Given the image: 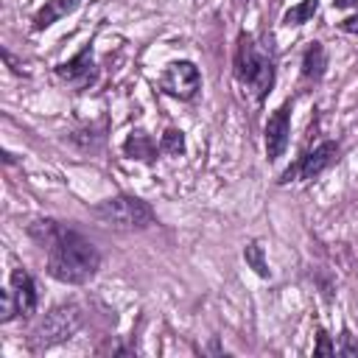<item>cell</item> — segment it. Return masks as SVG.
Wrapping results in <instances>:
<instances>
[{
  "instance_id": "cell-1",
  "label": "cell",
  "mask_w": 358,
  "mask_h": 358,
  "mask_svg": "<svg viewBox=\"0 0 358 358\" xmlns=\"http://www.w3.org/2000/svg\"><path fill=\"white\" fill-rule=\"evenodd\" d=\"M31 238L48 252V274L59 282L81 285L95 277L101 266L98 249L76 229L53 221V218H39L28 227Z\"/></svg>"
},
{
  "instance_id": "cell-2",
  "label": "cell",
  "mask_w": 358,
  "mask_h": 358,
  "mask_svg": "<svg viewBox=\"0 0 358 358\" xmlns=\"http://www.w3.org/2000/svg\"><path fill=\"white\" fill-rule=\"evenodd\" d=\"M274 56L271 50L260 48L252 34L238 36L235 48V78L255 95V101H263L274 87Z\"/></svg>"
},
{
  "instance_id": "cell-3",
  "label": "cell",
  "mask_w": 358,
  "mask_h": 358,
  "mask_svg": "<svg viewBox=\"0 0 358 358\" xmlns=\"http://www.w3.org/2000/svg\"><path fill=\"white\" fill-rule=\"evenodd\" d=\"M92 215L101 224L115 227V229H148L151 224H157V213L151 210V204L129 193H120V196H112L95 204Z\"/></svg>"
},
{
  "instance_id": "cell-4",
  "label": "cell",
  "mask_w": 358,
  "mask_h": 358,
  "mask_svg": "<svg viewBox=\"0 0 358 358\" xmlns=\"http://www.w3.org/2000/svg\"><path fill=\"white\" fill-rule=\"evenodd\" d=\"M81 327V308L67 302V305H56L50 308L31 330L28 336V344L31 350H50L62 341H67L70 336H76V330Z\"/></svg>"
},
{
  "instance_id": "cell-5",
  "label": "cell",
  "mask_w": 358,
  "mask_h": 358,
  "mask_svg": "<svg viewBox=\"0 0 358 358\" xmlns=\"http://www.w3.org/2000/svg\"><path fill=\"white\" fill-rule=\"evenodd\" d=\"M159 90L171 98H179V101H193L201 90V73L193 62L182 59V62H173L165 67V73L159 76Z\"/></svg>"
},
{
  "instance_id": "cell-6",
  "label": "cell",
  "mask_w": 358,
  "mask_h": 358,
  "mask_svg": "<svg viewBox=\"0 0 358 358\" xmlns=\"http://www.w3.org/2000/svg\"><path fill=\"white\" fill-rule=\"evenodd\" d=\"M336 159H338V143H336V140H322V143H316L310 151H305V154L299 157V162L291 165V168L280 176V185H285V182H291V179H313V176H319L322 171H327Z\"/></svg>"
},
{
  "instance_id": "cell-7",
  "label": "cell",
  "mask_w": 358,
  "mask_h": 358,
  "mask_svg": "<svg viewBox=\"0 0 358 358\" xmlns=\"http://www.w3.org/2000/svg\"><path fill=\"white\" fill-rule=\"evenodd\" d=\"M288 134H291V101L280 103L268 120H266V131H263V143H266V157L268 162L280 159L288 148Z\"/></svg>"
},
{
  "instance_id": "cell-8",
  "label": "cell",
  "mask_w": 358,
  "mask_h": 358,
  "mask_svg": "<svg viewBox=\"0 0 358 358\" xmlns=\"http://www.w3.org/2000/svg\"><path fill=\"white\" fill-rule=\"evenodd\" d=\"M56 76L62 78V81H67V84H73V87H78V90H84V87H90L92 81H95V62H92V45L87 42L70 62H62L59 67H56Z\"/></svg>"
},
{
  "instance_id": "cell-9",
  "label": "cell",
  "mask_w": 358,
  "mask_h": 358,
  "mask_svg": "<svg viewBox=\"0 0 358 358\" xmlns=\"http://www.w3.org/2000/svg\"><path fill=\"white\" fill-rule=\"evenodd\" d=\"M8 288H11V296L17 302V313L20 316H31L36 310V305H39V291H36L34 277L25 268H14Z\"/></svg>"
},
{
  "instance_id": "cell-10",
  "label": "cell",
  "mask_w": 358,
  "mask_h": 358,
  "mask_svg": "<svg viewBox=\"0 0 358 358\" xmlns=\"http://www.w3.org/2000/svg\"><path fill=\"white\" fill-rule=\"evenodd\" d=\"M324 67H327V53H324V45L322 42H310L302 53V78L305 81H319L324 76Z\"/></svg>"
},
{
  "instance_id": "cell-11",
  "label": "cell",
  "mask_w": 358,
  "mask_h": 358,
  "mask_svg": "<svg viewBox=\"0 0 358 358\" xmlns=\"http://www.w3.org/2000/svg\"><path fill=\"white\" fill-rule=\"evenodd\" d=\"M76 6H78V0H48V3L36 11V17H34V31L50 28L56 20H62L64 14H70Z\"/></svg>"
},
{
  "instance_id": "cell-12",
  "label": "cell",
  "mask_w": 358,
  "mask_h": 358,
  "mask_svg": "<svg viewBox=\"0 0 358 358\" xmlns=\"http://www.w3.org/2000/svg\"><path fill=\"white\" fill-rule=\"evenodd\" d=\"M123 151H126V157H131V159H143V162H151V159L157 157V145H154V140H151L148 134H143V131H131L129 140L123 143Z\"/></svg>"
},
{
  "instance_id": "cell-13",
  "label": "cell",
  "mask_w": 358,
  "mask_h": 358,
  "mask_svg": "<svg viewBox=\"0 0 358 358\" xmlns=\"http://www.w3.org/2000/svg\"><path fill=\"white\" fill-rule=\"evenodd\" d=\"M316 11H319V0H302L299 6H294V8L285 11L282 22H285V25H302V22H308Z\"/></svg>"
},
{
  "instance_id": "cell-14",
  "label": "cell",
  "mask_w": 358,
  "mask_h": 358,
  "mask_svg": "<svg viewBox=\"0 0 358 358\" xmlns=\"http://www.w3.org/2000/svg\"><path fill=\"white\" fill-rule=\"evenodd\" d=\"M243 260L255 268L257 277H268V274H271V271H268V263H266V255H263V246H260L257 241L246 243V249H243Z\"/></svg>"
},
{
  "instance_id": "cell-15",
  "label": "cell",
  "mask_w": 358,
  "mask_h": 358,
  "mask_svg": "<svg viewBox=\"0 0 358 358\" xmlns=\"http://www.w3.org/2000/svg\"><path fill=\"white\" fill-rule=\"evenodd\" d=\"M159 151L168 154V157H179V154H185V137H182V131L168 129V131L162 134V140H159Z\"/></svg>"
},
{
  "instance_id": "cell-16",
  "label": "cell",
  "mask_w": 358,
  "mask_h": 358,
  "mask_svg": "<svg viewBox=\"0 0 358 358\" xmlns=\"http://www.w3.org/2000/svg\"><path fill=\"white\" fill-rule=\"evenodd\" d=\"M333 8H355V14L341 20L338 28L347 34H358V0H333Z\"/></svg>"
},
{
  "instance_id": "cell-17",
  "label": "cell",
  "mask_w": 358,
  "mask_h": 358,
  "mask_svg": "<svg viewBox=\"0 0 358 358\" xmlns=\"http://www.w3.org/2000/svg\"><path fill=\"white\" fill-rule=\"evenodd\" d=\"M0 302H3V308H0V322H11L14 316H20V313H17V302H14V296H11V288H6V291L0 294Z\"/></svg>"
},
{
  "instance_id": "cell-18",
  "label": "cell",
  "mask_w": 358,
  "mask_h": 358,
  "mask_svg": "<svg viewBox=\"0 0 358 358\" xmlns=\"http://www.w3.org/2000/svg\"><path fill=\"white\" fill-rule=\"evenodd\" d=\"M313 355H336V344H330V336H327L324 330H319V333H316Z\"/></svg>"
},
{
  "instance_id": "cell-19",
  "label": "cell",
  "mask_w": 358,
  "mask_h": 358,
  "mask_svg": "<svg viewBox=\"0 0 358 358\" xmlns=\"http://www.w3.org/2000/svg\"><path fill=\"white\" fill-rule=\"evenodd\" d=\"M336 352L338 355H358V344H355V338H352V333L347 327L341 330V344L336 347Z\"/></svg>"
}]
</instances>
